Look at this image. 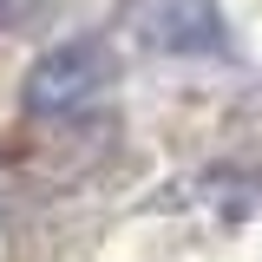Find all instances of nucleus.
Wrapping results in <instances>:
<instances>
[{
    "label": "nucleus",
    "mask_w": 262,
    "mask_h": 262,
    "mask_svg": "<svg viewBox=\"0 0 262 262\" xmlns=\"http://www.w3.org/2000/svg\"><path fill=\"white\" fill-rule=\"evenodd\" d=\"M138 27L170 59H223L229 53V20L216 0H144Z\"/></svg>",
    "instance_id": "f03ea898"
},
{
    "label": "nucleus",
    "mask_w": 262,
    "mask_h": 262,
    "mask_svg": "<svg viewBox=\"0 0 262 262\" xmlns=\"http://www.w3.org/2000/svg\"><path fill=\"white\" fill-rule=\"evenodd\" d=\"M112 85V53L98 39H59L53 53H39L20 79V105L39 125H72L85 118Z\"/></svg>",
    "instance_id": "f257e3e1"
}]
</instances>
